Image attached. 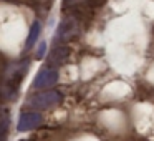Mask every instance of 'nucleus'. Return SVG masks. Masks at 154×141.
Segmentation results:
<instances>
[{
	"label": "nucleus",
	"mask_w": 154,
	"mask_h": 141,
	"mask_svg": "<svg viewBox=\"0 0 154 141\" xmlns=\"http://www.w3.org/2000/svg\"><path fill=\"white\" fill-rule=\"evenodd\" d=\"M61 100H63V96H61L60 91L50 90V91H42V93L32 95L27 100V105L32 108H37V110H47V108L60 105Z\"/></svg>",
	"instance_id": "f257e3e1"
},
{
	"label": "nucleus",
	"mask_w": 154,
	"mask_h": 141,
	"mask_svg": "<svg viewBox=\"0 0 154 141\" xmlns=\"http://www.w3.org/2000/svg\"><path fill=\"white\" fill-rule=\"evenodd\" d=\"M57 81H58V70L53 67H47V68H42L37 73L32 86L35 90H45V88L53 86Z\"/></svg>",
	"instance_id": "f03ea898"
},
{
	"label": "nucleus",
	"mask_w": 154,
	"mask_h": 141,
	"mask_svg": "<svg viewBox=\"0 0 154 141\" xmlns=\"http://www.w3.org/2000/svg\"><path fill=\"white\" fill-rule=\"evenodd\" d=\"M80 25L73 17H68L65 20H61L60 27H58L57 33H55V40L57 42H70L71 38H75L78 35Z\"/></svg>",
	"instance_id": "7ed1b4c3"
},
{
	"label": "nucleus",
	"mask_w": 154,
	"mask_h": 141,
	"mask_svg": "<svg viewBox=\"0 0 154 141\" xmlns=\"http://www.w3.org/2000/svg\"><path fill=\"white\" fill-rule=\"evenodd\" d=\"M42 121H43V118H42L40 113H37V111H25V113H22L20 118H18L17 130L20 131V133L32 131V130L40 126Z\"/></svg>",
	"instance_id": "20e7f679"
},
{
	"label": "nucleus",
	"mask_w": 154,
	"mask_h": 141,
	"mask_svg": "<svg viewBox=\"0 0 154 141\" xmlns=\"http://www.w3.org/2000/svg\"><path fill=\"white\" fill-rule=\"evenodd\" d=\"M40 33H42V24L40 22H33L30 30H28L27 40H25V48H27V50H30V48H33L35 45H37V40H38V37H40Z\"/></svg>",
	"instance_id": "39448f33"
},
{
	"label": "nucleus",
	"mask_w": 154,
	"mask_h": 141,
	"mask_svg": "<svg viewBox=\"0 0 154 141\" xmlns=\"http://www.w3.org/2000/svg\"><path fill=\"white\" fill-rule=\"evenodd\" d=\"M68 53H70V50H68L66 47L57 45V47L53 48V52L50 53V58H48V60H50L51 65H61L68 58Z\"/></svg>",
	"instance_id": "423d86ee"
},
{
	"label": "nucleus",
	"mask_w": 154,
	"mask_h": 141,
	"mask_svg": "<svg viewBox=\"0 0 154 141\" xmlns=\"http://www.w3.org/2000/svg\"><path fill=\"white\" fill-rule=\"evenodd\" d=\"M10 128V114L7 110H0V141H7Z\"/></svg>",
	"instance_id": "0eeeda50"
},
{
	"label": "nucleus",
	"mask_w": 154,
	"mask_h": 141,
	"mask_svg": "<svg viewBox=\"0 0 154 141\" xmlns=\"http://www.w3.org/2000/svg\"><path fill=\"white\" fill-rule=\"evenodd\" d=\"M45 52H47V42H42L38 50H37V58H43Z\"/></svg>",
	"instance_id": "6e6552de"
},
{
	"label": "nucleus",
	"mask_w": 154,
	"mask_h": 141,
	"mask_svg": "<svg viewBox=\"0 0 154 141\" xmlns=\"http://www.w3.org/2000/svg\"><path fill=\"white\" fill-rule=\"evenodd\" d=\"M85 0H63V4L66 5V7H70V5H78V4H83Z\"/></svg>",
	"instance_id": "1a4fd4ad"
}]
</instances>
